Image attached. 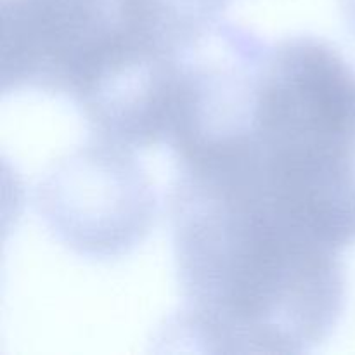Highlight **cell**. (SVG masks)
<instances>
[{
    "mask_svg": "<svg viewBox=\"0 0 355 355\" xmlns=\"http://www.w3.org/2000/svg\"><path fill=\"white\" fill-rule=\"evenodd\" d=\"M37 210L64 245L107 259L142 241L155 217V193L130 149L94 137L59 163L37 189Z\"/></svg>",
    "mask_w": 355,
    "mask_h": 355,
    "instance_id": "obj_2",
    "label": "cell"
},
{
    "mask_svg": "<svg viewBox=\"0 0 355 355\" xmlns=\"http://www.w3.org/2000/svg\"><path fill=\"white\" fill-rule=\"evenodd\" d=\"M123 37L120 0H2V92L75 101Z\"/></svg>",
    "mask_w": 355,
    "mask_h": 355,
    "instance_id": "obj_3",
    "label": "cell"
},
{
    "mask_svg": "<svg viewBox=\"0 0 355 355\" xmlns=\"http://www.w3.org/2000/svg\"><path fill=\"white\" fill-rule=\"evenodd\" d=\"M182 307L166 342L211 354H304L347 304L340 252L224 170L177 163L168 194Z\"/></svg>",
    "mask_w": 355,
    "mask_h": 355,
    "instance_id": "obj_1",
    "label": "cell"
},
{
    "mask_svg": "<svg viewBox=\"0 0 355 355\" xmlns=\"http://www.w3.org/2000/svg\"><path fill=\"white\" fill-rule=\"evenodd\" d=\"M340 6H342L343 16L349 23L350 30L355 33V0H340Z\"/></svg>",
    "mask_w": 355,
    "mask_h": 355,
    "instance_id": "obj_4",
    "label": "cell"
}]
</instances>
